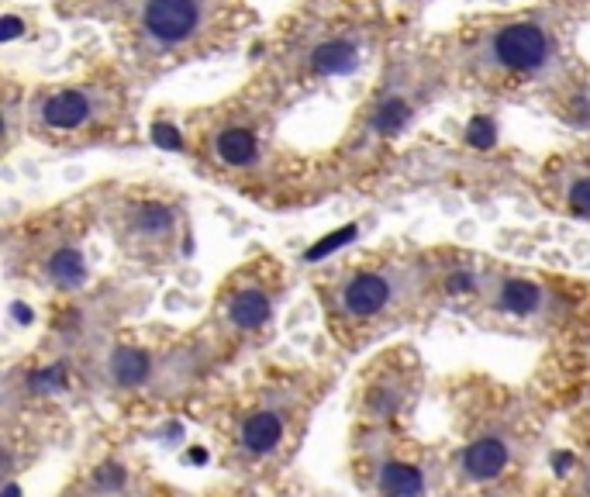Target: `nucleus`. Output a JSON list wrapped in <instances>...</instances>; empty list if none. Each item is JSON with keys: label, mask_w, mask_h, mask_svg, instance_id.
I'll list each match as a JSON object with an SVG mask.
<instances>
[{"label": "nucleus", "mask_w": 590, "mask_h": 497, "mask_svg": "<svg viewBox=\"0 0 590 497\" xmlns=\"http://www.w3.org/2000/svg\"><path fill=\"white\" fill-rule=\"evenodd\" d=\"M452 67L491 91H545L570 80V42L556 8H532L467 25L449 38Z\"/></svg>", "instance_id": "1"}, {"label": "nucleus", "mask_w": 590, "mask_h": 497, "mask_svg": "<svg viewBox=\"0 0 590 497\" xmlns=\"http://www.w3.org/2000/svg\"><path fill=\"white\" fill-rule=\"evenodd\" d=\"M256 25L249 0H142L118 25L121 56L142 73L235 49Z\"/></svg>", "instance_id": "2"}, {"label": "nucleus", "mask_w": 590, "mask_h": 497, "mask_svg": "<svg viewBox=\"0 0 590 497\" xmlns=\"http://www.w3.org/2000/svg\"><path fill=\"white\" fill-rule=\"evenodd\" d=\"M384 17L374 4L342 0L283 25L273 49V76L308 86L356 76L384 46Z\"/></svg>", "instance_id": "3"}, {"label": "nucleus", "mask_w": 590, "mask_h": 497, "mask_svg": "<svg viewBox=\"0 0 590 497\" xmlns=\"http://www.w3.org/2000/svg\"><path fill=\"white\" fill-rule=\"evenodd\" d=\"M25 115L49 139H83L115 132L128 118V86L118 73H91L49 83L32 94Z\"/></svg>", "instance_id": "4"}, {"label": "nucleus", "mask_w": 590, "mask_h": 497, "mask_svg": "<svg viewBox=\"0 0 590 497\" xmlns=\"http://www.w3.org/2000/svg\"><path fill=\"white\" fill-rule=\"evenodd\" d=\"M121 242L142 256H166L169 249L190 252V239L180 211L163 198H131L118 214Z\"/></svg>", "instance_id": "5"}, {"label": "nucleus", "mask_w": 590, "mask_h": 497, "mask_svg": "<svg viewBox=\"0 0 590 497\" xmlns=\"http://www.w3.org/2000/svg\"><path fill=\"white\" fill-rule=\"evenodd\" d=\"M208 153L217 166L225 169H256L267 153V139H262L259 104L256 100H232L217 107L214 125L208 128Z\"/></svg>", "instance_id": "6"}, {"label": "nucleus", "mask_w": 590, "mask_h": 497, "mask_svg": "<svg viewBox=\"0 0 590 497\" xmlns=\"http://www.w3.org/2000/svg\"><path fill=\"white\" fill-rule=\"evenodd\" d=\"M425 62H414V59H401L398 67H393L380 91L374 94V100H369V132H374L377 139H393L401 135L404 128L411 125L414 111H418V100L425 94Z\"/></svg>", "instance_id": "7"}, {"label": "nucleus", "mask_w": 590, "mask_h": 497, "mask_svg": "<svg viewBox=\"0 0 590 497\" xmlns=\"http://www.w3.org/2000/svg\"><path fill=\"white\" fill-rule=\"evenodd\" d=\"M398 287H401V276H393L387 270H356L342 280L339 308L349 318H359V321L377 318L398 300Z\"/></svg>", "instance_id": "8"}, {"label": "nucleus", "mask_w": 590, "mask_h": 497, "mask_svg": "<svg viewBox=\"0 0 590 497\" xmlns=\"http://www.w3.org/2000/svg\"><path fill=\"white\" fill-rule=\"evenodd\" d=\"M225 311L238 332H256L273 318V294L259 280H249V284H238L232 291Z\"/></svg>", "instance_id": "9"}, {"label": "nucleus", "mask_w": 590, "mask_h": 497, "mask_svg": "<svg viewBox=\"0 0 590 497\" xmlns=\"http://www.w3.org/2000/svg\"><path fill=\"white\" fill-rule=\"evenodd\" d=\"M42 273L52 287L59 291H76L86 284V276H91V263H86V256L76 242H59L46 252V263H42Z\"/></svg>", "instance_id": "10"}, {"label": "nucleus", "mask_w": 590, "mask_h": 497, "mask_svg": "<svg viewBox=\"0 0 590 497\" xmlns=\"http://www.w3.org/2000/svg\"><path fill=\"white\" fill-rule=\"evenodd\" d=\"M545 305H550V294H545L535 280H524V276H505L494 291V308L515 318H532Z\"/></svg>", "instance_id": "11"}, {"label": "nucleus", "mask_w": 590, "mask_h": 497, "mask_svg": "<svg viewBox=\"0 0 590 497\" xmlns=\"http://www.w3.org/2000/svg\"><path fill=\"white\" fill-rule=\"evenodd\" d=\"M508 460H511L508 442L487 436V439H476V442L467 446V452H463V473H467L470 481H494L497 473L508 466Z\"/></svg>", "instance_id": "12"}, {"label": "nucleus", "mask_w": 590, "mask_h": 497, "mask_svg": "<svg viewBox=\"0 0 590 497\" xmlns=\"http://www.w3.org/2000/svg\"><path fill=\"white\" fill-rule=\"evenodd\" d=\"M283 442V418L276 412H256L243 422V446L252 457H267Z\"/></svg>", "instance_id": "13"}, {"label": "nucleus", "mask_w": 590, "mask_h": 497, "mask_svg": "<svg viewBox=\"0 0 590 497\" xmlns=\"http://www.w3.org/2000/svg\"><path fill=\"white\" fill-rule=\"evenodd\" d=\"M142 0H59V11L66 17H94V21H111L118 28L121 21L135 11Z\"/></svg>", "instance_id": "14"}, {"label": "nucleus", "mask_w": 590, "mask_h": 497, "mask_svg": "<svg viewBox=\"0 0 590 497\" xmlns=\"http://www.w3.org/2000/svg\"><path fill=\"white\" fill-rule=\"evenodd\" d=\"M380 490L384 497H422L425 477L422 470L411 463H387L380 470Z\"/></svg>", "instance_id": "15"}, {"label": "nucleus", "mask_w": 590, "mask_h": 497, "mask_svg": "<svg viewBox=\"0 0 590 497\" xmlns=\"http://www.w3.org/2000/svg\"><path fill=\"white\" fill-rule=\"evenodd\" d=\"M149 370H152V359L142 350H118L111 356V377H115L118 387H139V383H145Z\"/></svg>", "instance_id": "16"}, {"label": "nucleus", "mask_w": 590, "mask_h": 497, "mask_svg": "<svg viewBox=\"0 0 590 497\" xmlns=\"http://www.w3.org/2000/svg\"><path fill=\"white\" fill-rule=\"evenodd\" d=\"M563 204L566 211L574 214V218H583L590 222V173H570L563 184Z\"/></svg>", "instance_id": "17"}, {"label": "nucleus", "mask_w": 590, "mask_h": 497, "mask_svg": "<svg viewBox=\"0 0 590 497\" xmlns=\"http://www.w3.org/2000/svg\"><path fill=\"white\" fill-rule=\"evenodd\" d=\"M494 139H497V128H494L491 118H473V121L467 125V142H470V145L487 149V145H494Z\"/></svg>", "instance_id": "18"}, {"label": "nucleus", "mask_w": 590, "mask_h": 497, "mask_svg": "<svg viewBox=\"0 0 590 497\" xmlns=\"http://www.w3.org/2000/svg\"><path fill=\"white\" fill-rule=\"evenodd\" d=\"M32 387L35 391H59V387H66V366H49V370L32 374Z\"/></svg>", "instance_id": "19"}, {"label": "nucleus", "mask_w": 590, "mask_h": 497, "mask_svg": "<svg viewBox=\"0 0 590 497\" xmlns=\"http://www.w3.org/2000/svg\"><path fill=\"white\" fill-rule=\"evenodd\" d=\"M97 484H101L104 490H118V487L125 484V470H121V466H104V470L97 473Z\"/></svg>", "instance_id": "20"}, {"label": "nucleus", "mask_w": 590, "mask_h": 497, "mask_svg": "<svg viewBox=\"0 0 590 497\" xmlns=\"http://www.w3.org/2000/svg\"><path fill=\"white\" fill-rule=\"evenodd\" d=\"M476 284H473V276L470 273H452L449 280H446V291H452V294H467V291H473Z\"/></svg>", "instance_id": "21"}, {"label": "nucleus", "mask_w": 590, "mask_h": 497, "mask_svg": "<svg viewBox=\"0 0 590 497\" xmlns=\"http://www.w3.org/2000/svg\"><path fill=\"white\" fill-rule=\"evenodd\" d=\"M14 318L21 321V326H28V321H32V311L21 308V300H17V305H14Z\"/></svg>", "instance_id": "22"}, {"label": "nucleus", "mask_w": 590, "mask_h": 497, "mask_svg": "<svg viewBox=\"0 0 590 497\" xmlns=\"http://www.w3.org/2000/svg\"><path fill=\"white\" fill-rule=\"evenodd\" d=\"M4 497H21V487H17V484H8V487H4Z\"/></svg>", "instance_id": "23"}]
</instances>
